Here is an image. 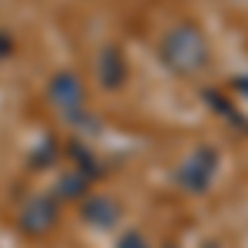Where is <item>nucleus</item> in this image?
I'll return each mask as SVG.
<instances>
[{
	"label": "nucleus",
	"instance_id": "f257e3e1",
	"mask_svg": "<svg viewBox=\"0 0 248 248\" xmlns=\"http://www.w3.org/2000/svg\"><path fill=\"white\" fill-rule=\"evenodd\" d=\"M53 222H57V205L50 199H33L20 212L23 232H46V229H53Z\"/></svg>",
	"mask_w": 248,
	"mask_h": 248
}]
</instances>
